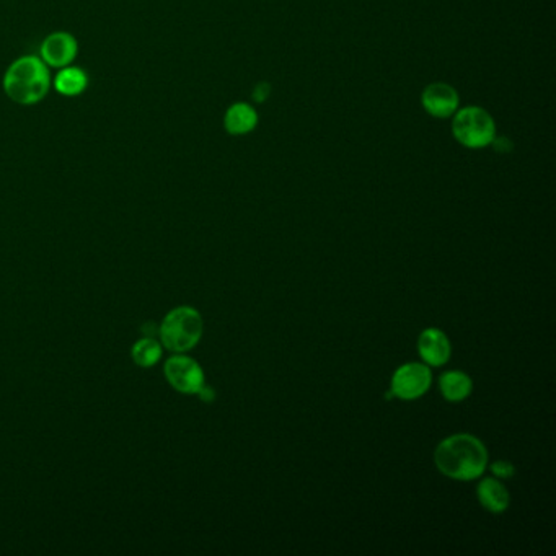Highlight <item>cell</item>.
<instances>
[{
	"instance_id": "1",
	"label": "cell",
	"mask_w": 556,
	"mask_h": 556,
	"mask_svg": "<svg viewBox=\"0 0 556 556\" xmlns=\"http://www.w3.org/2000/svg\"><path fill=\"white\" fill-rule=\"evenodd\" d=\"M434 462L445 477L470 482L480 477L488 465L485 444L472 434H453L437 445Z\"/></svg>"
},
{
	"instance_id": "2",
	"label": "cell",
	"mask_w": 556,
	"mask_h": 556,
	"mask_svg": "<svg viewBox=\"0 0 556 556\" xmlns=\"http://www.w3.org/2000/svg\"><path fill=\"white\" fill-rule=\"evenodd\" d=\"M51 74L38 56H24L10 64L4 75V92L16 104L32 106L48 95Z\"/></svg>"
},
{
	"instance_id": "3",
	"label": "cell",
	"mask_w": 556,
	"mask_h": 556,
	"mask_svg": "<svg viewBox=\"0 0 556 556\" xmlns=\"http://www.w3.org/2000/svg\"><path fill=\"white\" fill-rule=\"evenodd\" d=\"M203 330L204 323L198 310L193 307H178L172 310L162 322L160 338L167 350L184 352L198 344Z\"/></svg>"
},
{
	"instance_id": "4",
	"label": "cell",
	"mask_w": 556,
	"mask_h": 556,
	"mask_svg": "<svg viewBox=\"0 0 556 556\" xmlns=\"http://www.w3.org/2000/svg\"><path fill=\"white\" fill-rule=\"evenodd\" d=\"M452 131L462 145L469 149H483L493 144L496 126L490 113L478 106H469L455 114Z\"/></svg>"
},
{
	"instance_id": "5",
	"label": "cell",
	"mask_w": 556,
	"mask_h": 556,
	"mask_svg": "<svg viewBox=\"0 0 556 556\" xmlns=\"http://www.w3.org/2000/svg\"><path fill=\"white\" fill-rule=\"evenodd\" d=\"M431 382L432 373L430 367L420 362H410L395 371L392 377L390 392L393 393V397L402 400H416L430 390Z\"/></svg>"
},
{
	"instance_id": "6",
	"label": "cell",
	"mask_w": 556,
	"mask_h": 556,
	"mask_svg": "<svg viewBox=\"0 0 556 556\" xmlns=\"http://www.w3.org/2000/svg\"><path fill=\"white\" fill-rule=\"evenodd\" d=\"M165 375L174 389L194 395L204 385V372L194 359L186 356H175L168 359L165 364Z\"/></svg>"
},
{
	"instance_id": "7",
	"label": "cell",
	"mask_w": 556,
	"mask_h": 556,
	"mask_svg": "<svg viewBox=\"0 0 556 556\" xmlns=\"http://www.w3.org/2000/svg\"><path fill=\"white\" fill-rule=\"evenodd\" d=\"M77 53H79V45L71 33H51L41 43V61L57 71L71 65L77 57Z\"/></svg>"
},
{
	"instance_id": "8",
	"label": "cell",
	"mask_w": 556,
	"mask_h": 556,
	"mask_svg": "<svg viewBox=\"0 0 556 556\" xmlns=\"http://www.w3.org/2000/svg\"><path fill=\"white\" fill-rule=\"evenodd\" d=\"M424 110L436 118H449L459 108V94L447 84H431L422 96Z\"/></svg>"
},
{
	"instance_id": "9",
	"label": "cell",
	"mask_w": 556,
	"mask_h": 556,
	"mask_svg": "<svg viewBox=\"0 0 556 556\" xmlns=\"http://www.w3.org/2000/svg\"><path fill=\"white\" fill-rule=\"evenodd\" d=\"M418 351L428 366H444L452 354V344L439 328H428L420 334Z\"/></svg>"
},
{
	"instance_id": "10",
	"label": "cell",
	"mask_w": 556,
	"mask_h": 556,
	"mask_svg": "<svg viewBox=\"0 0 556 556\" xmlns=\"http://www.w3.org/2000/svg\"><path fill=\"white\" fill-rule=\"evenodd\" d=\"M477 494L482 506L488 509L490 512H502L509 508L511 496H509L508 488L496 478L482 480L478 485Z\"/></svg>"
},
{
	"instance_id": "11",
	"label": "cell",
	"mask_w": 556,
	"mask_h": 556,
	"mask_svg": "<svg viewBox=\"0 0 556 556\" xmlns=\"http://www.w3.org/2000/svg\"><path fill=\"white\" fill-rule=\"evenodd\" d=\"M439 389L447 402L459 403L470 397L473 390V382L462 371H449L439 377Z\"/></svg>"
},
{
	"instance_id": "12",
	"label": "cell",
	"mask_w": 556,
	"mask_h": 556,
	"mask_svg": "<svg viewBox=\"0 0 556 556\" xmlns=\"http://www.w3.org/2000/svg\"><path fill=\"white\" fill-rule=\"evenodd\" d=\"M258 123V114L247 104H232L225 113L223 126L229 134L242 135L250 133Z\"/></svg>"
},
{
	"instance_id": "13",
	"label": "cell",
	"mask_w": 556,
	"mask_h": 556,
	"mask_svg": "<svg viewBox=\"0 0 556 556\" xmlns=\"http://www.w3.org/2000/svg\"><path fill=\"white\" fill-rule=\"evenodd\" d=\"M88 77L80 67H63L55 77V88L63 96H79L87 90Z\"/></svg>"
},
{
	"instance_id": "14",
	"label": "cell",
	"mask_w": 556,
	"mask_h": 556,
	"mask_svg": "<svg viewBox=\"0 0 556 556\" xmlns=\"http://www.w3.org/2000/svg\"><path fill=\"white\" fill-rule=\"evenodd\" d=\"M162 350H160L159 343L152 338H144L139 343H135L133 348V359L135 364L141 367H151L157 364Z\"/></svg>"
},
{
	"instance_id": "15",
	"label": "cell",
	"mask_w": 556,
	"mask_h": 556,
	"mask_svg": "<svg viewBox=\"0 0 556 556\" xmlns=\"http://www.w3.org/2000/svg\"><path fill=\"white\" fill-rule=\"evenodd\" d=\"M491 472L496 478H512L516 473V469L511 462L496 461L491 463Z\"/></svg>"
},
{
	"instance_id": "16",
	"label": "cell",
	"mask_w": 556,
	"mask_h": 556,
	"mask_svg": "<svg viewBox=\"0 0 556 556\" xmlns=\"http://www.w3.org/2000/svg\"><path fill=\"white\" fill-rule=\"evenodd\" d=\"M268 95H270V87H268L266 84L258 85L256 90H254V100H256V102H263V100H266Z\"/></svg>"
},
{
	"instance_id": "17",
	"label": "cell",
	"mask_w": 556,
	"mask_h": 556,
	"mask_svg": "<svg viewBox=\"0 0 556 556\" xmlns=\"http://www.w3.org/2000/svg\"><path fill=\"white\" fill-rule=\"evenodd\" d=\"M199 397L203 398L204 402H213L214 400V390L209 389L206 385H203V389L198 392Z\"/></svg>"
}]
</instances>
